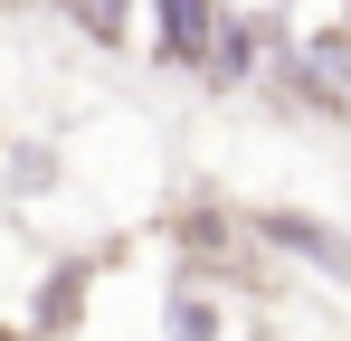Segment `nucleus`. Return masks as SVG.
I'll use <instances>...</instances> for the list:
<instances>
[{
    "label": "nucleus",
    "mask_w": 351,
    "mask_h": 341,
    "mask_svg": "<svg viewBox=\"0 0 351 341\" xmlns=\"http://www.w3.org/2000/svg\"><path fill=\"white\" fill-rule=\"evenodd\" d=\"M237 218H247V247L294 256L304 275H323V284H351V227L313 218V209H294V199H256V209H237Z\"/></svg>",
    "instance_id": "obj_1"
},
{
    "label": "nucleus",
    "mask_w": 351,
    "mask_h": 341,
    "mask_svg": "<svg viewBox=\"0 0 351 341\" xmlns=\"http://www.w3.org/2000/svg\"><path fill=\"white\" fill-rule=\"evenodd\" d=\"M219 19H228V0H143V48H152V66L199 76L209 48H219Z\"/></svg>",
    "instance_id": "obj_2"
},
{
    "label": "nucleus",
    "mask_w": 351,
    "mask_h": 341,
    "mask_svg": "<svg viewBox=\"0 0 351 341\" xmlns=\"http://www.w3.org/2000/svg\"><path fill=\"white\" fill-rule=\"evenodd\" d=\"M95 275H105V256H66V266H48V284L29 294V332H38V341H76V313H86Z\"/></svg>",
    "instance_id": "obj_3"
},
{
    "label": "nucleus",
    "mask_w": 351,
    "mask_h": 341,
    "mask_svg": "<svg viewBox=\"0 0 351 341\" xmlns=\"http://www.w3.org/2000/svg\"><path fill=\"white\" fill-rule=\"evenodd\" d=\"M266 48H276V19H266V10H228L199 76H209V86H256V76H266Z\"/></svg>",
    "instance_id": "obj_4"
},
{
    "label": "nucleus",
    "mask_w": 351,
    "mask_h": 341,
    "mask_svg": "<svg viewBox=\"0 0 351 341\" xmlns=\"http://www.w3.org/2000/svg\"><path fill=\"white\" fill-rule=\"evenodd\" d=\"M219 332H228V313H219L209 275L171 266V284H162V341H219Z\"/></svg>",
    "instance_id": "obj_5"
},
{
    "label": "nucleus",
    "mask_w": 351,
    "mask_h": 341,
    "mask_svg": "<svg viewBox=\"0 0 351 341\" xmlns=\"http://www.w3.org/2000/svg\"><path fill=\"white\" fill-rule=\"evenodd\" d=\"M76 19L95 29V48H123V38L143 29V0H76Z\"/></svg>",
    "instance_id": "obj_6"
},
{
    "label": "nucleus",
    "mask_w": 351,
    "mask_h": 341,
    "mask_svg": "<svg viewBox=\"0 0 351 341\" xmlns=\"http://www.w3.org/2000/svg\"><path fill=\"white\" fill-rule=\"evenodd\" d=\"M10 180H29V190H48V180H58V152H10Z\"/></svg>",
    "instance_id": "obj_7"
},
{
    "label": "nucleus",
    "mask_w": 351,
    "mask_h": 341,
    "mask_svg": "<svg viewBox=\"0 0 351 341\" xmlns=\"http://www.w3.org/2000/svg\"><path fill=\"white\" fill-rule=\"evenodd\" d=\"M342 114H351V105H342Z\"/></svg>",
    "instance_id": "obj_8"
}]
</instances>
